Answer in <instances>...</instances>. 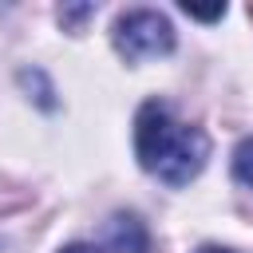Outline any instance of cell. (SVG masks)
<instances>
[{
	"label": "cell",
	"mask_w": 253,
	"mask_h": 253,
	"mask_svg": "<svg viewBox=\"0 0 253 253\" xmlns=\"http://www.w3.org/2000/svg\"><path fill=\"white\" fill-rule=\"evenodd\" d=\"M103 241H107L111 253H146V249H150L146 225H142L138 217H130V213H115V217L107 221Z\"/></svg>",
	"instance_id": "obj_3"
},
{
	"label": "cell",
	"mask_w": 253,
	"mask_h": 253,
	"mask_svg": "<svg viewBox=\"0 0 253 253\" xmlns=\"http://www.w3.org/2000/svg\"><path fill=\"white\" fill-rule=\"evenodd\" d=\"M59 253H103V249H99V245H87V241H75V245L59 249Z\"/></svg>",
	"instance_id": "obj_6"
},
{
	"label": "cell",
	"mask_w": 253,
	"mask_h": 253,
	"mask_svg": "<svg viewBox=\"0 0 253 253\" xmlns=\"http://www.w3.org/2000/svg\"><path fill=\"white\" fill-rule=\"evenodd\" d=\"M233 178L253 186V138L237 142V150H233Z\"/></svg>",
	"instance_id": "obj_4"
},
{
	"label": "cell",
	"mask_w": 253,
	"mask_h": 253,
	"mask_svg": "<svg viewBox=\"0 0 253 253\" xmlns=\"http://www.w3.org/2000/svg\"><path fill=\"white\" fill-rule=\"evenodd\" d=\"M198 253H233V249H221V245H202Z\"/></svg>",
	"instance_id": "obj_7"
},
{
	"label": "cell",
	"mask_w": 253,
	"mask_h": 253,
	"mask_svg": "<svg viewBox=\"0 0 253 253\" xmlns=\"http://www.w3.org/2000/svg\"><path fill=\"white\" fill-rule=\"evenodd\" d=\"M182 12H186V16H194V20H221V12H225V8H190V4H182Z\"/></svg>",
	"instance_id": "obj_5"
},
{
	"label": "cell",
	"mask_w": 253,
	"mask_h": 253,
	"mask_svg": "<svg viewBox=\"0 0 253 253\" xmlns=\"http://www.w3.org/2000/svg\"><path fill=\"white\" fill-rule=\"evenodd\" d=\"M134 154H138V166L158 182L190 186L210 158V138L206 130L182 123L166 103L150 99L134 115Z\"/></svg>",
	"instance_id": "obj_1"
},
{
	"label": "cell",
	"mask_w": 253,
	"mask_h": 253,
	"mask_svg": "<svg viewBox=\"0 0 253 253\" xmlns=\"http://www.w3.org/2000/svg\"><path fill=\"white\" fill-rule=\"evenodd\" d=\"M115 47L123 59L138 63V59H158L174 51V28L162 12L154 8H134L123 12L115 20Z\"/></svg>",
	"instance_id": "obj_2"
}]
</instances>
